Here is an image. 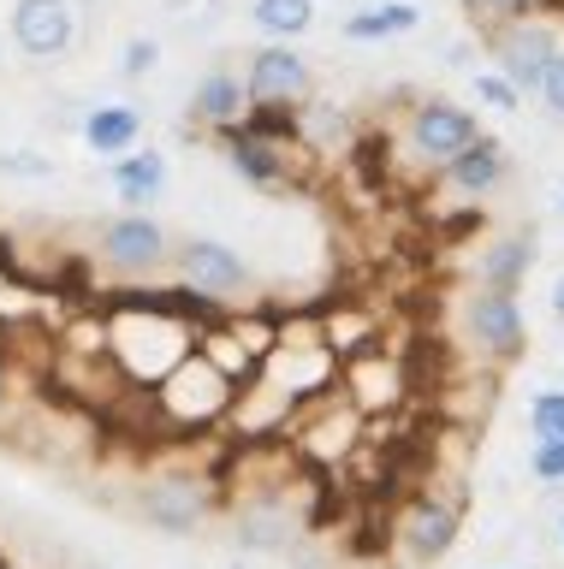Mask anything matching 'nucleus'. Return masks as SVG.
Returning <instances> with one entry per match:
<instances>
[{"label":"nucleus","mask_w":564,"mask_h":569,"mask_svg":"<svg viewBox=\"0 0 564 569\" xmlns=\"http://www.w3.org/2000/svg\"><path fill=\"white\" fill-rule=\"evenodd\" d=\"M96 256L113 279H161L172 267V231L149 208H126L96 231Z\"/></svg>","instance_id":"nucleus-2"},{"label":"nucleus","mask_w":564,"mask_h":569,"mask_svg":"<svg viewBox=\"0 0 564 569\" xmlns=\"http://www.w3.org/2000/svg\"><path fill=\"white\" fill-rule=\"evenodd\" d=\"M167 154H155V149H126V154H113V167H108V184L113 196L126 208H149V202H161V190H167Z\"/></svg>","instance_id":"nucleus-17"},{"label":"nucleus","mask_w":564,"mask_h":569,"mask_svg":"<svg viewBox=\"0 0 564 569\" xmlns=\"http://www.w3.org/2000/svg\"><path fill=\"white\" fill-rule=\"evenodd\" d=\"M0 66H7V36H0Z\"/></svg>","instance_id":"nucleus-29"},{"label":"nucleus","mask_w":564,"mask_h":569,"mask_svg":"<svg viewBox=\"0 0 564 569\" xmlns=\"http://www.w3.org/2000/svg\"><path fill=\"white\" fill-rule=\"evenodd\" d=\"M410 30H422L416 0H368L363 12H350L339 24L345 42H393V36H410Z\"/></svg>","instance_id":"nucleus-19"},{"label":"nucleus","mask_w":564,"mask_h":569,"mask_svg":"<svg viewBox=\"0 0 564 569\" xmlns=\"http://www.w3.org/2000/svg\"><path fill=\"white\" fill-rule=\"evenodd\" d=\"M7 36L30 66H55L78 48V7L72 0H12Z\"/></svg>","instance_id":"nucleus-8"},{"label":"nucleus","mask_w":564,"mask_h":569,"mask_svg":"<svg viewBox=\"0 0 564 569\" xmlns=\"http://www.w3.org/2000/svg\"><path fill=\"white\" fill-rule=\"evenodd\" d=\"M528 475H535L541 487H558V480H564V439H535V451H528Z\"/></svg>","instance_id":"nucleus-24"},{"label":"nucleus","mask_w":564,"mask_h":569,"mask_svg":"<svg viewBox=\"0 0 564 569\" xmlns=\"http://www.w3.org/2000/svg\"><path fill=\"white\" fill-rule=\"evenodd\" d=\"M475 96H482L487 107H499V113H517L523 107V96L499 78V71H475Z\"/></svg>","instance_id":"nucleus-26"},{"label":"nucleus","mask_w":564,"mask_h":569,"mask_svg":"<svg viewBox=\"0 0 564 569\" xmlns=\"http://www.w3.org/2000/svg\"><path fill=\"white\" fill-rule=\"evenodd\" d=\"M535 96H541V107H546V113H553V119L564 124V42H558V53H553V60H546V78H541V89H535Z\"/></svg>","instance_id":"nucleus-25"},{"label":"nucleus","mask_w":564,"mask_h":569,"mask_svg":"<svg viewBox=\"0 0 564 569\" xmlns=\"http://www.w3.org/2000/svg\"><path fill=\"white\" fill-rule=\"evenodd\" d=\"M155 66H161V42H155V36H131V42L119 48V78L126 83H149Z\"/></svg>","instance_id":"nucleus-22"},{"label":"nucleus","mask_w":564,"mask_h":569,"mask_svg":"<svg viewBox=\"0 0 564 569\" xmlns=\"http://www.w3.org/2000/svg\"><path fill=\"white\" fill-rule=\"evenodd\" d=\"M291 142H304L315 154H345L357 142V119H350V107L327 96H304L291 107Z\"/></svg>","instance_id":"nucleus-14"},{"label":"nucleus","mask_w":564,"mask_h":569,"mask_svg":"<svg viewBox=\"0 0 564 569\" xmlns=\"http://www.w3.org/2000/svg\"><path fill=\"white\" fill-rule=\"evenodd\" d=\"M475 12H487V18H517V12H535L541 0H469Z\"/></svg>","instance_id":"nucleus-27"},{"label":"nucleus","mask_w":564,"mask_h":569,"mask_svg":"<svg viewBox=\"0 0 564 569\" xmlns=\"http://www.w3.org/2000/svg\"><path fill=\"white\" fill-rule=\"evenodd\" d=\"M553 315H558V320H564V273H558V279H553Z\"/></svg>","instance_id":"nucleus-28"},{"label":"nucleus","mask_w":564,"mask_h":569,"mask_svg":"<svg viewBox=\"0 0 564 569\" xmlns=\"http://www.w3.org/2000/svg\"><path fill=\"white\" fill-rule=\"evenodd\" d=\"M0 403H7V373H0Z\"/></svg>","instance_id":"nucleus-30"},{"label":"nucleus","mask_w":564,"mask_h":569,"mask_svg":"<svg viewBox=\"0 0 564 569\" xmlns=\"http://www.w3.org/2000/svg\"><path fill=\"white\" fill-rule=\"evenodd\" d=\"M172 279L185 284V291H197L208 302H244V291L256 284L250 261H244V249L220 243V238H185L172 243Z\"/></svg>","instance_id":"nucleus-5"},{"label":"nucleus","mask_w":564,"mask_h":569,"mask_svg":"<svg viewBox=\"0 0 564 569\" xmlns=\"http://www.w3.org/2000/svg\"><path fill=\"white\" fill-rule=\"evenodd\" d=\"M90 569H113V563H90Z\"/></svg>","instance_id":"nucleus-32"},{"label":"nucleus","mask_w":564,"mask_h":569,"mask_svg":"<svg viewBox=\"0 0 564 569\" xmlns=\"http://www.w3.org/2000/svg\"><path fill=\"white\" fill-rule=\"evenodd\" d=\"M220 137V154H226V167H232L250 190H279L286 184V142H279L261 119H238V124H226Z\"/></svg>","instance_id":"nucleus-11"},{"label":"nucleus","mask_w":564,"mask_h":569,"mask_svg":"<svg viewBox=\"0 0 564 569\" xmlns=\"http://www.w3.org/2000/svg\"><path fill=\"white\" fill-rule=\"evenodd\" d=\"M457 528H464V510H457L452 498L428 492V498H416L410 516L398 522V546H404V558H410V563L428 569V563H439L457 546Z\"/></svg>","instance_id":"nucleus-12"},{"label":"nucleus","mask_w":564,"mask_h":569,"mask_svg":"<svg viewBox=\"0 0 564 569\" xmlns=\"http://www.w3.org/2000/svg\"><path fill=\"white\" fill-rule=\"evenodd\" d=\"M137 516H144L149 528L172 533V540H185V533H197L208 516H215V480L197 475V469L149 475L144 492H137Z\"/></svg>","instance_id":"nucleus-3"},{"label":"nucleus","mask_w":564,"mask_h":569,"mask_svg":"<svg viewBox=\"0 0 564 569\" xmlns=\"http://www.w3.org/2000/svg\"><path fill=\"white\" fill-rule=\"evenodd\" d=\"M558 533H564V516H558Z\"/></svg>","instance_id":"nucleus-33"},{"label":"nucleus","mask_w":564,"mask_h":569,"mask_svg":"<svg viewBox=\"0 0 564 569\" xmlns=\"http://www.w3.org/2000/svg\"><path fill=\"white\" fill-rule=\"evenodd\" d=\"M190 119L208 124V131H226V124L250 119V96H244V71L232 66H208L197 83H190Z\"/></svg>","instance_id":"nucleus-15"},{"label":"nucleus","mask_w":564,"mask_h":569,"mask_svg":"<svg viewBox=\"0 0 564 569\" xmlns=\"http://www.w3.org/2000/svg\"><path fill=\"white\" fill-rule=\"evenodd\" d=\"M244 96L250 113H291L304 96H315L309 53H297V42H261L256 53H244Z\"/></svg>","instance_id":"nucleus-4"},{"label":"nucleus","mask_w":564,"mask_h":569,"mask_svg":"<svg viewBox=\"0 0 564 569\" xmlns=\"http://www.w3.org/2000/svg\"><path fill=\"white\" fill-rule=\"evenodd\" d=\"M535 226H517L505 231V238L482 243V256H475V284H493V291H523L528 267H535Z\"/></svg>","instance_id":"nucleus-16"},{"label":"nucleus","mask_w":564,"mask_h":569,"mask_svg":"<svg viewBox=\"0 0 564 569\" xmlns=\"http://www.w3.org/2000/svg\"><path fill=\"white\" fill-rule=\"evenodd\" d=\"M226 569H244V558H238V563H226Z\"/></svg>","instance_id":"nucleus-31"},{"label":"nucleus","mask_w":564,"mask_h":569,"mask_svg":"<svg viewBox=\"0 0 564 569\" xmlns=\"http://www.w3.org/2000/svg\"><path fill=\"white\" fill-rule=\"evenodd\" d=\"M315 0H250V24L268 36V42H297V36L315 30Z\"/></svg>","instance_id":"nucleus-20"},{"label":"nucleus","mask_w":564,"mask_h":569,"mask_svg":"<svg viewBox=\"0 0 564 569\" xmlns=\"http://www.w3.org/2000/svg\"><path fill=\"white\" fill-rule=\"evenodd\" d=\"M475 137H482V119H475L469 107H457L452 96H422L410 107V119H404V149L434 172L446 167L457 149H469Z\"/></svg>","instance_id":"nucleus-7"},{"label":"nucleus","mask_w":564,"mask_h":569,"mask_svg":"<svg viewBox=\"0 0 564 569\" xmlns=\"http://www.w3.org/2000/svg\"><path fill=\"white\" fill-rule=\"evenodd\" d=\"M78 137H83V149L90 154H126L144 142V113L126 101H96L90 113L78 119Z\"/></svg>","instance_id":"nucleus-18"},{"label":"nucleus","mask_w":564,"mask_h":569,"mask_svg":"<svg viewBox=\"0 0 564 569\" xmlns=\"http://www.w3.org/2000/svg\"><path fill=\"white\" fill-rule=\"evenodd\" d=\"M528 433L564 439V391H535V398H528Z\"/></svg>","instance_id":"nucleus-23"},{"label":"nucleus","mask_w":564,"mask_h":569,"mask_svg":"<svg viewBox=\"0 0 564 569\" xmlns=\"http://www.w3.org/2000/svg\"><path fill=\"white\" fill-rule=\"evenodd\" d=\"M464 327L475 338V350L493 356V362H517L528 350V327H523V302L517 291H493V284H475L464 297Z\"/></svg>","instance_id":"nucleus-10"},{"label":"nucleus","mask_w":564,"mask_h":569,"mask_svg":"<svg viewBox=\"0 0 564 569\" xmlns=\"http://www.w3.org/2000/svg\"><path fill=\"white\" fill-rule=\"evenodd\" d=\"M232 546L250 551V558H279L304 540V510L291 505L286 492H250L232 505Z\"/></svg>","instance_id":"nucleus-9"},{"label":"nucleus","mask_w":564,"mask_h":569,"mask_svg":"<svg viewBox=\"0 0 564 569\" xmlns=\"http://www.w3.org/2000/svg\"><path fill=\"white\" fill-rule=\"evenodd\" d=\"M60 167H55V154H42V149H0V178H24V184H48Z\"/></svg>","instance_id":"nucleus-21"},{"label":"nucleus","mask_w":564,"mask_h":569,"mask_svg":"<svg viewBox=\"0 0 564 569\" xmlns=\"http://www.w3.org/2000/svg\"><path fill=\"white\" fill-rule=\"evenodd\" d=\"M511 178V154L499 137H475L469 149H457L446 167H439V184H446L452 196H469V202H482V196H493Z\"/></svg>","instance_id":"nucleus-13"},{"label":"nucleus","mask_w":564,"mask_h":569,"mask_svg":"<svg viewBox=\"0 0 564 569\" xmlns=\"http://www.w3.org/2000/svg\"><path fill=\"white\" fill-rule=\"evenodd\" d=\"M155 403L167 421L179 427H215L220 416H232L238 403V380L220 362H208L202 350H185L161 380H155Z\"/></svg>","instance_id":"nucleus-1"},{"label":"nucleus","mask_w":564,"mask_h":569,"mask_svg":"<svg viewBox=\"0 0 564 569\" xmlns=\"http://www.w3.org/2000/svg\"><path fill=\"white\" fill-rule=\"evenodd\" d=\"M487 48H493V71L517 89V96H535L541 78H546V60L558 53V30L546 24V18H493V36H487Z\"/></svg>","instance_id":"nucleus-6"}]
</instances>
